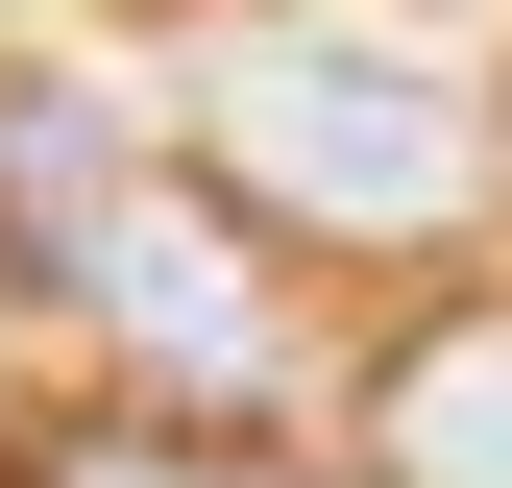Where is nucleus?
Returning a JSON list of instances; mask_svg holds the SVG:
<instances>
[{
    "instance_id": "nucleus-1",
    "label": "nucleus",
    "mask_w": 512,
    "mask_h": 488,
    "mask_svg": "<svg viewBox=\"0 0 512 488\" xmlns=\"http://www.w3.org/2000/svg\"><path fill=\"white\" fill-rule=\"evenodd\" d=\"M220 196L293 244H439L488 196V98L415 49H244L220 74Z\"/></svg>"
},
{
    "instance_id": "nucleus-2",
    "label": "nucleus",
    "mask_w": 512,
    "mask_h": 488,
    "mask_svg": "<svg viewBox=\"0 0 512 488\" xmlns=\"http://www.w3.org/2000/svg\"><path fill=\"white\" fill-rule=\"evenodd\" d=\"M366 488H512V293H464L366 366Z\"/></svg>"
},
{
    "instance_id": "nucleus-3",
    "label": "nucleus",
    "mask_w": 512,
    "mask_h": 488,
    "mask_svg": "<svg viewBox=\"0 0 512 488\" xmlns=\"http://www.w3.org/2000/svg\"><path fill=\"white\" fill-rule=\"evenodd\" d=\"M0 488H317V464L220 440V415H147V391H98V415H25V440H0Z\"/></svg>"
}]
</instances>
